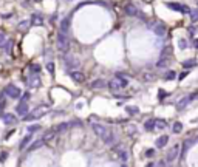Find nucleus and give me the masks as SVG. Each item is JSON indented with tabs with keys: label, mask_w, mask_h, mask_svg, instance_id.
Returning <instances> with one entry per match:
<instances>
[{
	"label": "nucleus",
	"mask_w": 198,
	"mask_h": 167,
	"mask_svg": "<svg viewBox=\"0 0 198 167\" xmlns=\"http://www.w3.org/2000/svg\"><path fill=\"white\" fill-rule=\"evenodd\" d=\"M149 28H150V30L156 34V36H160V37H164V36L167 34V28L164 27V23L158 22V20L150 22V23H149Z\"/></svg>",
	"instance_id": "nucleus-1"
},
{
	"label": "nucleus",
	"mask_w": 198,
	"mask_h": 167,
	"mask_svg": "<svg viewBox=\"0 0 198 167\" xmlns=\"http://www.w3.org/2000/svg\"><path fill=\"white\" fill-rule=\"evenodd\" d=\"M56 42H57V48H59L60 51H67V50L70 48V39H68L67 33H62V31H60V33L57 34Z\"/></svg>",
	"instance_id": "nucleus-2"
},
{
	"label": "nucleus",
	"mask_w": 198,
	"mask_h": 167,
	"mask_svg": "<svg viewBox=\"0 0 198 167\" xmlns=\"http://www.w3.org/2000/svg\"><path fill=\"white\" fill-rule=\"evenodd\" d=\"M127 79H122L121 76H116L115 79H112L110 82H109V87H110V90H113V92H116V90H121V88H124V87H127Z\"/></svg>",
	"instance_id": "nucleus-3"
},
{
	"label": "nucleus",
	"mask_w": 198,
	"mask_h": 167,
	"mask_svg": "<svg viewBox=\"0 0 198 167\" xmlns=\"http://www.w3.org/2000/svg\"><path fill=\"white\" fill-rule=\"evenodd\" d=\"M48 111V108L45 107V105H39V107H36L28 116H26V121H33V119H39V118H42L44 114Z\"/></svg>",
	"instance_id": "nucleus-4"
},
{
	"label": "nucleus",
	"mask_w": 198,
	"mask_h": 167,
	"mask_svg": "<svg viewBox=\"0 0 198 167\" xmlns=\"http://www.w3.org/2000/svg\"><path fill=\"white\" fill-rule=\"evenodd\" d=\"M178 155H180V146L175 144L174 147H170V149L167 150V153H166V162L170 164L172 161H175V159L178 158Z\"/></svg>",
	"instance_id": "nucleus-5"
},
{
	"label": "nucleus",
	"mask_w": 198,
	"mask_h": 167,
	"mask_svg": "<svg viewBox=\"0 0 198 167\" xmlns=\"http://www.w3.org/2000/svg\"><path fill=\"white\" fill-rule=\"evenodd\" d=\"M115 153L118 155V159H121V162H127L130 158V153L124 146H116L115 147Z\"/></svg>",
	"instance_id": "nucleus-6"
},
{
	"label": "nucleus",
	"mask_w": 198,
	"mask_h": 167,
	"mask_svg": "<svg viewBox=\"0 0 198 167\" xmlns=\"http://www.w3.org/2000/svg\"><path fill=\"white\" fill-rule=\"evenodd\" d=\"M5 93H6V96L8 98H11V99H19L20 98V90H19V87H16V85H8L6 88H5Z\"/></svg>",
	"instance_id": "nucleus-7"
},
{
	"label": "nucleus",
	"mask_w": 198,
	"mask_h": 167,
	"mask_svg": "<svg viewBox=\"0 0 198 167\" xmlns=\"http://www.w3.org/2000/svg\"><path fill=\"white\" fill-rule=\"evenodd\" d=\"M91 128H93V132L99 136V138H104L105 135H107V127L105 125H101V124H91Z\"/></svg>",
	"instance_id": "nucleus-8"
},
{
	"label": "nucleus",
	"mask_w": 198,
	"mask_h": 167,
	"mask_svg": "<svg viewBox=\"0 0 198 167\" xmlns=\"http://www.w3.org/2000/svg\"><path fill=\"white\" fill-rule=\"evenodd\" d=\"M31 25H34V27H41V25H44V17L41 12H34V14H31V19H30Z\"/></svg>",
	"instance_id": "nucleus-9"
},
{
	"label": "nucleus",
	"mask_w": 198,
	"mask_h": 167,
	"mask_svg": "<svg viewBox=\"0 0 198 167\" xmlns=\"http://www.w3.org/2000/svg\"><path fill=\"white\" fill-rule=\"evenodd\" d=\"M63 63H65V67H68V68H76L79 65V62L76 60V57H73L70 54L63 57Z\"/></svg>",
	"instance_id": "nucleus-10"
},
{
	"label": "nucleus",
	"mask_w": 198,
	"mask_h": 167,
	"mask_svg": "<svg viewBox=\"0 0 198 167\" xmlns=\"http://www.w3.org/2000/svg\"><path fill=\"white\" fill-rule=\"evenodd\" d=\"M16 111H17L19 116H26V113H28V104L23 102V101H20L19 105L16 107Z\"/></svg>",
	"instance_id": "nucleus-11"
},
{
	"label": "nucleus",
	"mask_w": 198,
	"mask_h": 167,
	"mask_svg": "<svg viewBox=\"0 0 198 167\" xmlns=\"http://www.w3.org/2000/svg\"><path fill=\"white\" fill-rule=\"evenodd\" d=\"M124 11H125V14L127 16H138V9H136V6L135 5H131V3H127L125 6H124Z\"/></svg>",
	"instance_id": "nucleus-12"
},
{
	"label": "nucleus",
	"mask_w": 198,
	"mask_h": 167,
	"mask_svg": "<svg viewBox=\"0 0 198 167\" xmlns=\"http://www.w3.org/2000/svg\"><path fill=\"white\" fill-rule=\"evenodd\" d=\"M2 119H3V122H5L6 125H14V124L17 122L16 116H14V114H11V113H6V114H3V116H2Z\"/></svg>",
	"instance_id": "nucleus-13"
},
{
	"label": "nucleus",
	"mask_w": 198,
	"mask_h": 167,
	"mask_svg": "<svg viewBox=\"0 0 198 167\" xmlns=\"http://www.w3.org/2000/svg\"><path fill=\"white\" fill-rule=\"evenodd\" d=\"M70 76H71V79H73L74 82H77V84H81V82L85 81V76H84L81 71H71Z\"/></svg>",
	"instance_id": "nucleus-14"
},
{
	"label": "nucleus",
	"mask_w": 198,
	"mask_h": 167,
	"mask_svg": "<svg viewBox=\"0 0 198 167\" xmlns=\"http://www.w3.org/2000/svg\"><path fill=\"white\" fill-rule=\"evenodd\" d=\"M70 27H71L70 17H65V19L62 20V23H60V31H62V33H68V31H70Z\"/></svg>",
	"instance_id": "nucleus-15"
},
{
	"label": "nucleus",
	"mask_w": 198,
	"mask_h": 167,
	"mask_svg": "<svg viewBox=\"0 0 198 167\" xmlns=\"http://www.w3.org/2000/svg\"><path fill=\"white\" fill-rule=\"evenodd\" d=\"M167 141H169V136H167V135H163V136H160V138L155 141V146H156L158 149H161V147H164V146L167 144Z\"/></svg>",
	"instance_id": "nucleus-16"
},
{
	"label": "nucleus",
	"mask_w": 198,
	"mask_h": 167,
	"mask_svg": "<svg viewBox=\"0 0 198 167\" xmlns=\"http://www.w3.org/2000/svg\"><path fill=\"white\" fill-rule=\"evenodd\" d=\"M30 87H34V88H37L39 85H41V79H39V76L36 74V73H33L31 74V78H30Z\"/></svg>",
	"instance_id": "nucleus-17"
},
{
	"label": "nucleus",
	"mask_w": 198,
	"mask_h": 167,
	"mask_svg": "<svg viewBox=\"0 0 198 167\" xmlns=\"http://www.w3.org/2000/svg\"><path fill=\"white\" fill-rule=\"evenodd\" d=\"M192 99H190V96H186V98H183L180 102H178V104H177V108L178 110H183V108H186L187 107V104H189V102H190Z\"/></svg>",
	"instance_id": "nucleus-18"
},
{
	"label": "nucleus",
	"mask_w": 198,
	"mask_h": 167,
	"mask_svg": "<svg viewBox=\"0 0 198 167\" xmlns=\"http://www.w3.org/2000/svg\"><path fill=\"white\" fill-rule=\"evenodd\" d=\"M169 63H170V59L166 57V56H161V59L156 62V67H158V68H166Z\"/></svg>",
	"instance_id": "nucleus-19"
},
{
	"label": "nucleus",
	"mask_w": 198,
	"mask_h": 167,
	"mask_svg": "<svg viewBox=\"0 0 198 167\" xmlns=\"http://www.w3.org/2000/svg\"><path fill=\"white\" fill-rule=\"evenodd\" d=\"M44 144H45V141H44V139H39V141H36V143H33V144L28 146V150H30V152H34V150H37L39 147H42Z\"/></svg>",
	"instance_id": "nucleus-20"
},
{
	"label": "nucleus",
	"mask_w": 198,
	"mask_h": 167,
	"mask_svg": "<svg viewBox=\"0 0 198 167\" xmlns=\"http://www.w3.org/2000/svg\"><path fill=\"white\" fill-rule=\"evenodd\" d=\"M101 139L104 141L105 144H109V146H110V144H113V143H115V135H113L112 132H107V135H105L104 138H101Z\"/></svg>",
	"instance_id": "nucleus-21"
},
{
	"label": "nucleus",
	"mask_w": 198,
	"mask_h": 167,
	"mask_svg": "<svg viewBox=\"0 0 198 167\" xmlns=\"http://www.w3.org/2000/svg\"><path fill=\"white\" fill-rule=\"evenodd\" d=\"M90 87L95 88V90H96V88H102V87H105V81H102V79H95L93 82L90 84Z\"/></svg>",
	"instance_id": "nucleus-22"
},
{
	"label": "nucleus",
	"mask_w": 198,
	"mask_h": 167,
	"mask_svg": "<svg viewBox=\"0 0 198 167\" xmlns=\"http://www.w3.org/2000/svg\"><path fill=\"white\" fill-rule=\"evenodd\" d=\"M196 63H198L196 59H187V60L183 62V67H184V68H192V67L196 65Z\"/></svg>",
	"instance_id": "nucleus-23"
},
{
	"label": "nucleus",
	"mask_w": 198,
	"mask_h": 167,
	"mask_svg": "<svg viewBox=\"0 0 198 167\" xmlns=\"http://www.w3.org/2000/svg\"><path fill=\"white\" fill-rule=\"evenodd\" d=\"M30 143H31V135H28L26 138H23V139H22V143H20L19 149H20V150H25V149H26V146H28Z\"/></svg>",
	"instance_id": "nucleus-24"
},
{
	"label": "nucleus",
	"mask_w": 198,
	"mask_h": 167,
	"mask_svg": "<svg viewBox=\"0 0 198 167\" xmlns=\"http://www.w3.org/2000/svg\"><path fill=\"white\" fill-rule=\"evenodd\" d=\"M30 25H31V22H30V20H23V22H20V23L17 25V28H19V31H26Z\"/></svg>",
	"instance_id": "nucleus-25"
},
{
	"label": "nucleus",
	"mask_w": 198,
	"mask_h": 167,
	"mask_svg": "<svg viewBox=\"0 0 198 167\" xmlns=\"http://www.w3.org/2000/svg\"><path fill=\"white\" fill-rule=\"evenodd\" d=\"M54 133H56V130H50V132L45 133V136H44L42 139L45 141V143H48V141H51L53 138H54Z\"/></svg>",
	"instance_id": "nucleus-26"
},
{
	"label": "nucleus",
	"mask_w": 198,
	"mask_h": 167,
	"mask_svg": "<svg viewBox=\"0 0 198 167\" xmlns=\"http://www.w3.org/2000/svg\"><path fill=\"white\" fill-rule=\"evenodd\" d=\"M11 47H12V40H11V39H8V40L5 42V45L2 47V50L5 51V53H11Z\"/></svg>",
	"instance_id": "nucleus-27"
},
{
	"label": "nucleus",
	"mask_w": 198,
	"mask_h": 167,
	"mask_svg": "<svg viewBox=\"0 0 198 167\" xmlns=\"http://www.w3.org/2000/svg\"><path fill=\"white\" fill-rule=\"evenodd\" d=\"M175 78H177L175 71H167V73L164 74V79H166V81H174Z\"/></svg>",
	"instance_id": "nucleus-28"
},
{
	"label": "nucleus",
	"mask_w": 198,
	"mask_h": 167,
	"mask_svg": "<svg viewBox=\"0 0 198 167\" xmlns=\"http://www.w3.org/2000/svg\"><path fill=\"white\" fill-rule=\"evenodd\" d=\"M144 127H146V130H153L155 128V119H149L146 124H144Z\"/></svg>",
	"instance_id": "nucleus-29"
},
{
	"label": "nucleus",
	"mask_w": 198,
	"mask_h": 167,
	"mask_svg": "<svg viewBox=\"0 0 198 167\" xmlns=\"http://www.w3.org/2000/svg\"><path fill=\"white\" fill-rule=\"evenodd\" d=\"M167 124L163 119H155V128H164Z\"/></svg>",
	"instance_id": "nucleus-30"
},
{
	"label": "nucleus",
	"mask_w": 198,
	"mask_h": 167,
	"mask_svg": "<svg viewBox=\"0 0 198 167\" xmlns=\"http://www.w3.org/2000/svg\"><path fill=\"white\" fill-rule=\"evenodd\" d=\"M71 124H68V122H65V124H60L59 127H56V132H63V130H67V128L70 127Z\"/></svg>",
	"instance_id": "nucleus-31"
},
{
	"label": "nucleus",
	"mask_w": 198,
	"mask_h": 167,
	"mask_svg": "<svg viewBox=\"0 0 198 167\" xmlns=\"http://www.w3.org/2000/svg\"><path fill=\"white\" fill-rule=\"evenodd\" d=\"M28 133H34V132H37V130H41V125H28Z\"/></svg>",
	"instance_id": "nucleus-32"
},
{
	"label": "nucleus",
	"mask_w": 198,
	"mask_h": 167,
	"mask_svg": "<svg viewBox=\"0 0 198 167\" xmlns=\"http://www.w3.org/2000/svg\"><path fill=\"white\" fill-rule=\"evenodd\" d=\"M181 130H183V124H181V122H175V124H174V132H175V133H180Z\"/></svg>",
	"instance_id": "nucleus-33"
},
{
	"label": "nucleus",
	"mask_w": 198,
	"mask_h": 167,
	"mask_svg": "<svg viewBox=\"0 0 198 167\" xmlns=\"http://www.w3.org/2000/svg\"><path fill=\"white\" fill-rule=\"evenodd\" d=\"M125 110H127L128 114H136V113H138V107H130V105H128Z\"/></svg>",
	"instance_id": "nucleus-34"
},
{
	"label": "nucleus",
	"mask_w": 198,
	"mask_h": 167,
	"mask_svg": "<svg viewBox=\"0 0 198 167\" xmlns=\"http://www.w3.org/2000/svg\"><path fill=\"white\" fill-rule=\"evenodd\" d=\"M190 20L198 22V11H190Z\"/></svg>",
	"instance_id": "nucleus-35"
},
{
	"label": "nucleus",
	"mask_w": 198,
	"mask_h": 167,
	"mask_svg": "<svg viewBox=\"0 0 198 167\" xmlns=\"http://www.w3.org/2000/svg\"><path fill=\"white\" fill-rule=\"evenodd\" d=\"M6 42V34L5 33H0V48H2Z\"/></svg>",
	"instance_id": "nucleus-36"
},
{
	"label": "nucleus",
	"mask_w": 198,
	"mask_h": 167,
	"mask_svg": "<svg viewBox=\"0 0 198 167\" xmlns=\"http://www.w3.org/2000/svg\"><path fill=\"white\" fill-rule=\"evenodd\" d=\"M190 144H192V139H187L186 143H184V146H183V153H186V152H187V149H189Z\"/></svg>",
	"instance_id": "nucleus-37"
},
{
	"label": "nucleus",
	"mask_w": 198,
	"mask_h": 167,
	"mask_svg": "<svg viewBox=\"0 0 198 167\" xmlns=\"http://www.w3.org/2000/svg\"><path fill=\"white\" fill-rule=\"evenodd\" d=\"M178 47H180L181 50H186V48H187V42L184 40V39H180V42H178Z\"/></svg>",
	"instance_id": "nucleus-38"
},
{
	"label": "nucleus",
	"mask_w": 198,
	"mask_h": 167,
	"mask_svg": "<svg viewBox=\"0 0 198 167\" xmlns=\"http://www.w3.org/2000/svg\"><path fill=\"white\" fill-rule=\"evenodd\" d=\"M156 78V76L153 74V73H146V74H144V79H146V81H152V79H155Z\"/></svg>",
	"instance_id": "nucleus-39"
},
{
	"label": "nucleus",
	"mask_w": 198,
	"mask_h": 167,
	"mask_svg": "<svg viewBox=\"0 0 198 167\" xmlns=\"http://www.w3.org/2000/svg\"><path fill=\"white\" fill-rule=\"evenodd\" d=\"M6 158H8V152H2V153H0V162H3Z\"/></svg>",
	"instance_id": "nucleus-40"
},
{
	"label": "nucleus",
	"mask_w": 198,
	"mask_h": 167,
	"mask_svg": "<svg viewBox=\"0 0 198 167\" xmlns=\"http://www.w3.org/2000/svg\"><path fill=\"white\" fill-rule=\"evenodd\" d=\"M158 96H160V101H163V99L167 96V93L164 92V90H160V92H158Z\"/></svg>",
	"instance_id": "nucleus-41"
},
{
	"label": "nucleus",
	"mask_w": 198,
	"mask_h": 167,
	"mask_svg": "<svg viewBox=\"0 0 198 167\" xmlns=\"http://www.w3.org/2000/svg\"><path fill=\"white\" fill-rule=\"evenodd\" d=\"M5 107H6V102L3 101V98H0V111H2Z\"/></svg>",
	"instance_id": "nucleus-42"
},
{
	"label": "nucleus",
	"mask_w": 198,
	"mask_h": 167,
	"mask_svg": "<svg viewBox=\"0 0 198 167\" xmlns=\"http://www.w3.org/2000/svg\"><path fill=\"white\" fill-rule=\"evenodd\" d=\"M127 132H128V135H133V133L136 132V128H135L133 125H131V127H128V128H127Z\"/></svg>",
	"instance_id": "nucleus-43"
},
{
	"label": "nucleus",
	"mask_w": 198,
	"mask_h": 167,
	"mask_svg": "<svg viewBox=\"0 0 198 167\" xmlns=\"http://www.w3.org/2000/svg\"><path fill=\"white\" fill-rule=\"evenodd\" d=\"M170 53H172V51H170V47H166V50L163 51V56H169Z\"/></svg>",
	"instance_id": "nucleus-44"
},
{
	"label": "nucleus",
	"mask_w": 198,
	"mask_h": 167,
	"mask_svg": "<svg viewBox=\"0 0 198 167\" xmlns=\"http://www.w3.org/2000/svg\"><path fill=\"white\" fill-rule=\"evenodd\" d=\"M187 74H189V71H183V73L180 74V78H178V79H180V81H183V79H184V78H186V76H187Z\"/></svg>",
	"instance_id": "nucleus-45"
},
{
	"label": "nucleus",
	"mask_w": 198,
	"mask_h": 167,
	"mask_svg": "<svg viewBox=\"0 0 198 167\" xmlns=\"http://www.w3.org/2000/svg\"><path fill=\"white\" fill-rule=\"evenodd\" d=\"M28 99H30V93H25V95H23V98H22L20 101H23V102H28Z\"/></svg>",
	"instance_id": "nucleus-46"
},
{
	"label": "nucleus",
	"mask_w": 198,
	"mask_h": 167,
	"mask_svg": "<svg viewBox=\"0 0 198 167\" xmlns=\"http://www.w3.org/2000/svg\"><path fill=\"white\" fill-rule=\"evenodd\" d=\"M153 153H155V150H152V149H150V150H147V152H146V156H152Z\"/></svg>",
	"instance_id": "nucleus-47"
},
{
	"label": "nucleus",
	"mask_w": 198,
	"mask_h": 167,
	"mask_svg": "<svg viewBox=\"0 0 198 167\" xmlns=\"http://www.w3.org/2000/svg\"><path fill=\"white\" fill-rule=\"evenodd\" d=\"M31 70H33V71H39L41 68H39V65H33V67H31Z\"/></svg>",
	"instance_id": "nucleus-48"
},
{
	"label": "nucleus",
	"mask_w": 198,
	"mask_h": 167,
	"mask_svg": "<svg viewBox=\"0 0 198 167\" xmlns=\"http://www.w3.org/2000/svg\"><path fill=\"white\" fill-rule=\"evenodd\" d=\"M47 68H48V70H50V71L53 73V63H51V62H50V63H48V65H47Z\"/></svg>",
	"instance_id": "nucleus-49"
},
{
	"label": "nucleus",
	"mask_w": 198,
	"mask_h": 167,
	"mask_svg": "<svg viewBox=\"0 0 198 167\" xmlns=\"http://www.w3.org/2000/svg\"><path fill=\"white\" fill-rule=\"evenodd\" d=\"M193 45H195V48H198V39H196V40L193 42Z\"/></svg>",
	"instance_id": "nucleus-50"
},
{
	"label": "nucleus",
	"mask_w": 198,
	"mask_h": 167,
	"mask_svg": "<svg viewBox=\"0 0 198 167\" xmlns=\"http://www.w3.org/2000/svg\"><path fill=\"white\" fill-rule=\"evenodd\" d=\"M36 2H41V0H36Z\"/></svg>",
	"instance_id": "nucleus-51"
}]
</instances>
